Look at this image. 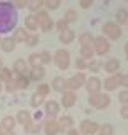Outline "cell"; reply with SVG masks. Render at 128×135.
<instances>
[{
    "instance_id": "6da1fadb",
    "label": "cell",
    "mask_w": 128,
    "mask_h": 135,
    "mask_svg": "<svg viewBox=\"0 0 128 135\" xmlns=\"http://www.w3.org/2000/svg\"><path fill=\"white\" fill-rule=\"evenodd\" d=\"M18 22V10L10 2L0 0V35L13 32Z\"/></svg>"
},
{
    "instance_id": "7a4b0ae2",
    "label": "cell",
    "mask_w": 128,
    "mask_h": 135,
    "mask_svg": "<svg viewBox=\"0 0 128 135\" xmlns=\"http://www.w3.org/2000/svg\"><path fill=\"white\" fill-rule=\"evenodd\" d=\"M111 103V98L108 97V93H91L88 95V105L96 108V110H105V108H108Z\"/></svg>"
},
{
    "instance_id": "3957f363",
    "label": "cell",
    "mask_w": 128,
    "mask_h": 135,
    "mask_svg": "<svg viewBox=\"0 0 128 135\" xmlns=\"http://www.w3.org/2000/svg\"><path fill=\"white\" fill-rule=\"evenodd\" d=\"M121 33H123V30L118 23H115L113 20H108V22H105L101 25V35L106 37L108 40H118L121 37Z\"/></svg>"
},
{
    "instance_id": "277c9868",
    "label": "cell",
    "mask_w": 128,
    "mask_h": 135,
    "mask_svg": "<svg viewBox=\"0 0 128 135\" xmlns=\"http://www.w3.org/2000/svg\"><path fill=\"white\" fill-rule=\"evenodd\" d=\"M35 18H37V22H38V28L42 30V32H52L53 27H55V22H53V18L50 17V13L47 12L45 8H42L40 12L35 13Z\"/></svg>"
},
{
    "instance_id": "5b68a950",
    "label": "cell",
    "mask_w": 128,
    "mask_h": 135,
    "mask_svg": "<svg viewBox=\"0 0 128 135\" xmlns=\"http://www.w3.org/2000/svg\"><path fill=\"white\" fill-rule=\"evenodd\" d=\"M53 62H55V65H57L60 70L70 69V64H71L70 52L66 50V49H58V50L53 54Z\"/></svg>"
},
{
    "instance_id": "8992f818",
    "label": "cell",
    "mask_w": 128,
    "mask_h": 135,
    "mask_svg": "<svg viewBox=\"0 0 128 135\" xmlns=\"http://www.w3.org/2000/svg\"><path fill=\"white\" fill-rule=\"evenodd\" d=\"M111 49V44H110V40L103 37V35H98V37H95V42H93V50H95V55H100V57H103L106 55L110 52Z\"/></svg>"
},
{
    "instance_id": "52a82bcc",
    "label": "cell",
    "mask_w": 128,
    "mask_h": 135,
    "mask_svg": "<svg viewBox=\"0 0 128 135\" xmlns=\"http://www.w3.org/2000/svg\"><path fill=\"white\" fill-rule=\"evenodd\" d=\"M121 79H123V74H121V72H116V74L106 77V79L101 82V87H103L106 92H113V90L118 89V87H121Z\"/></svg>"
},
{
    "instance_id": "ba28073f",
    "label": "cell",
    "mask_w": 128,
    "mask_h": 135,
    "mask_svg": "<svg viewBox=\"0 0 128 135\" xmlns=\"http://www.w3.org/2000/svg\"><path fill=\"white\" fill-rule=\"evenodd\" d=\"M85 82H86V75L83 74V72H76L73 77L66 79V90L76 92L78 89L85 87Z\"/></svg>"
},
{
    "instance_id": "9c48e42d",
    "label": "cell",
    "mask_w": 128,
    "mask_h": 135,
    "mask_svg": "<svg viewBox=\"0 0 128 135\" xmlns=\"http://www.w3.org/2000/svg\"><path fill=\"white\" fill-rule=\"evenodd\" d=\"M45 117L47 118H57L58 117V113H60V103L57 100H45Z\"/></svg>"
},
{
    "instance_id": "30bf717a",
    "label": "cell",
    "mask_w": 128,
    "mask_h": 135,
    "mask_svg": "<svg viewBox=\"0 0 128 135\" xmlns=\"http://www.w3.org/2000/svg\"><path fill=\"white\" fill-rule=\"evenodd\" d=\"M42 130L45 132V135H58L60 133L58 120L57 118H45V122L42 123Z\"/></svg>"
},
{
    "instance_id": "8fae6325",
    "label": "cell",
    "mask_w": 128,
    "mask_h": 135,
    "mask_svg": "<svg viewBox=\"0 0 128 135\" xmlns=\"http://www.w3.org/2000/svg\"><path fill=\"white\" fill-rule=\"evenodd\" d=\"M85 89H86V92H88V95L101 92V80H100L96 75L88 77V79H86V82H85Z\"/></svg>"
},
{
    "instance_id": "7c38bea8",
    "label": "cell",
    "mask_w": 128,
    "mask_h": 135,
    "mask_svg": "<svg viewBox=\"0 0 128 135\" xmlns=\"http://www.w3.org/2000/svg\"><path fill=\"white\" fill-rule=\"evenodd\" d=\"M98 123L93 122V120H83L80 123V128H78V132L81 135H95L96 132H98Z\"/></svg>"
},
{
    "instance_id": "4fadbf2b",
    "label": "cell",
    "mask_w": 128,
    "mask_h": 135,
    "mask_svg": "<svg viewBox=\"0 0 128 135\" xmlns=\"http://www.w3.org/2000/svg\"><path fill=\"white\" fill-rule=\"evenodd\" d=\"M45 74H47V72H45V67L43 65L30 67V69H28V79H30V82H42Z\"/></svg>"
},
{
    "instance_id": "5bb4252c",
    "label": "cell",
    "mask_w": 128,
    "mask_h": 135,
    "mask_svg": "<svg viewBox=\"0 0 128 135\" xmlns=\"http://www.w3.org/2000/svg\"><path fill=\"white\" fill-rule=\"evenodd\" d=\"M28 69H30V67L27 64V60H23V59H17L13 62V67H12L13 75H27Z\"/></svg>"
},
{
    "instance_id": "9a60e30c",
    "label": "cell",
    "mask_w": 128,
    "mask_h": 135,
    "mask_svg": "<svg viewBox=\"0 0 128 135\" xmlns=\"http://www.w3.org/2000/svg\"><path fill=\"white\" fill-rule=\"evenodd\" d=\"M76 103V92H71V90H65L62 93V107L65 108H70Z\"/></svg>"
},
{
    "instance_id": "2e32d148",
    "label": "cell",
    "mask_w": 128,
    "mask_h": 135,
    "mask_svg": "<svg viewBox=\"0 0 128 135\" xmlns=\"http://www.w3.org/2000/svg\"><path fill=\"white\" fill-rule=\"evenodd\" d=\"M120 60L118 59H108L103 64V70L106 72L108 75H113V74H116V72H120Z\"/></svg>"
},
{
    "instance_id": "e0dca14e",
    "label": "cell",
    "mask_w": 128,
    "mask_h": 135,
    "mask_svg": "<svg viewBox=\"0 0 128 135\" xmlns=\"http://www.w3.org/2000/svg\"><path fill=\"white\" fill-rule=\"evenodd\" d=\"M58 127H60V132H65L66 133V130H70L71 127H75V120H73V117L71 115H62L58 118Z\"/></svg>"
},
{
    "instance_id": "ac0fdd59",
    "label": "cell",
    "mask_w": 128,
    "mask_h": 135,
    "mask_svg": "<svg viewBox=\"0 0 128 135\" xmlns=\"http://www.w3.org/2000/svg\"><path fill=\"white\" fill-rule=\"evenodd\" d=\"M50 89L55 90V92L63 93V92L66 90V79H65V77H55V79L52 80V85H50Z\"/></svg>"
},
{
    "instance_id": "d6986e66",
    "label": "cell",
    "mask_w": 128,
    "mask_h": 135,
    "mask_svg": "<svg viewBox=\"0 0 128 135\" xmlns=\"http://www.w3.org/2000/svg\"><path fill=\"white\" fill-rule=\"evenodd\" d=\"M28 33H30V32H28L27 28H15L13 32H12V38H13L15 44H25V40H27Z\"/></svg>"
},
{
    "instance_id": "ffe728a7",
    "label": "cell",
    "mask_w": 128,
    "mask_h": 135,
    "mask_svg": "<svg viewBox=\"0 0 128 135\" xmlns=\"http://www.w3.org/2000/svg\"><path fill=\"white\" fill-rule=\"evenodd\" d=\"M25 28L32 33H35L38 30V22H37V18H35V13H28L27 17H25Z\"/></svg>"
},
{
    "instance_id": "44dd1931",
    "label": "cell",
    "mask_w": 128,
    "mask_h": 135,
    "mask_svg": "<svg viewBox=\"0 0 128 135\" xmlns=\"http://www.w3.org/2000/svg\"><path fill=\"white\" fill-rule=\"evenodd\" d=\"M78 42H80V47H93L95 35L91 32H83V33H80Z\"/></svg>"
},
{
    "instance_id": "7402d4cb",
    "label": "cell",
    "mask_w": 128,
    "mask_h": 135,
    "mask_svg": "<svg viewBox=\"0 0 128 135\" xmlns=\"http://www.w3.org/2000/svg\"><path fill=\"white\" fill-rule=\"evenodd\" d=\"M15 44L13 42V38L12 37H3L2 40H0V49H2L5 54H10V52H13L15 50Z\"/></svg>"
},
{
    "instance_id": "603a6c76",
    "label": "cell",
    "mask_w": 128,
    "mask_h": 135,
    "mask_svg": "<svg viewBox=\"0 0 128 135\" xmlns=\"http://www.w3.org/2000/svg\"><path fill=\"white\" fill-rule=\"evenodd\" d=\"M15 125H17V120H15V117L12 115H7L2 118V122H0V127L3 128V132H8V130H13Z\"/></svg>"
},
{
    "instance_id": "cb8c5ba5",
    "label": "cell",
    "mask_w": 128,
    "mask_h": 135,
    "mask_svg": "<svg viewBox=\"0 0 128 135\" xmlns=\"http://www.w3.org/2000/svg\"><path fill=\"white\" fill-rule=\"evenodd\" d=\"M113 22L118 23L120 27L125 25V23H128V10L126 8H118L116 13H115V20H113Z\"/></svg>"
},
{
    "instance_id": "d4e9b609",
    "label": "cell",
    "mask_w": 128,
    "mask_h": 135,
    "mask_svg": "<svg viewBox=\"0 0 128 135\" xmlns=\"http://www.w3.org/2000/svg\"><path fill=\"white\" fill-rule=\"evenodd\" d=\"M15 120H17V123H20V125H27V123L32 120V113L28 110H18L17 115H15Z\"/></svg>"
},
{
    "instance_id": "484cf974",
    "label": "cell",
    "mask_w": 128,
    "mask_h": 135,
    "mask_svg": "<svg viewBox=\"0 0 128 135\" xmlns=\"http://www.w3.org/2000/svg\"><path fill=\"white\" fill-rule=\"evenodd\" d=\"M58 38H60V42H62V44L68 45V44H71L75 40V32L71 28H66V30H63V32L58 35Z\"/></svg>"
},
{
    "instance_id": "4316f807",
    "label": "cell",
    "mask_w": 128,
    "mask_h": 135,
    "mask_svg": "<svg viewBox=\"0 0 128 135\" xmlns=\"http://www.w3.org/2000/svg\"><path fill=\"white\" fill-rule=\"evenodd\" d=\"M13 79H15V82H17L18 90H25V89H28V85H30L28 74H27V75H13Z\"/></svg>"
},
{
    "instance_id": "83f0119b",
    "label": "cell",
    "mask_w": 128,
    "mask_h": 135,
    "mask_svg": "<svg viewBox=\"0 0 128 135\" xmlns=\"http://www.w3.org/2000/svg\"><path fill=\"white\" fill-rule=\"evenodd\" d=\"M25 128V132L30 133V135H37L40 130H42V123H38V122H33V120H30L27 125H23Z\"/></svg>"
},
{
    "instance_id": "f1b7e54d",
    "label": "cell",
    "mask_w": 128,
    "mask_h": 135,
    "mask_svg": "<svg viewBox=\"0 0 128 135\" xmlns=\"http://www.w3.org/2000/svg\"><path fill=\"white\" fill-rule=\"evenodd\" d=\"M27 8L30 10V13H37L43 8V0H28Z\"/></svg>"
},
{
    "instance_id": "f546056e",
    "label": "cell",
    "mask_w": 128,
    "mask_h": 135,
    "mask_svg": "<svg viewBox=\"0 0 128 135\" xmlns=\"http://www.w3.org/2000/svg\"><path fill=\"white\" fill-rule=\"evenodd\" d=\"M12 79H13V70L8 69V67H2V69H0V82H2V84H7V82L12 80Z\"/></svg>"
},
{
    "instance_id": "4dcf8cb0",
    "label": "cell",
    "mask_w": 128,
    "mask_h": 135,
    "mask_svg": "<svg viewBox=\"0 0 128 135\" xmlns=\"http://www.w3.org/2000/svg\"><path fill=\"white\" fill-rule=\"evenodd\" d=\"M80 57H81V59H85L86 62H90L95 57L93 47H80Z\"/></svg>"
},
{
    "instance_id": "1f68e13d",
    "label": "cell",
    "mask_w": 128,
    "mask_h": 135,
    "mask_svg": "<svg viewBox=\"0 0 128 135\" xmlns=\"http://www.w3.org/2000/svg\"><path fill=\"white\" fill-rule=\"evenodd\" d=\"M43 103H45V98L42 95H38L37 92L30 97V107H32V108H38V107H42Z\"/></svg>"
},
{
    "instance_id": "d6a6232c",
    "label": "cell",
    "mask_w": 128,
    "mask_h": 135,
    "mask_svg": "<svg viewBox=\"0 0 128 135\" xmlns=\"http://www.w3.org/2000/svg\"><path fill=\"white\" fill-rule=\"evenodd\" d=\"M62 18H65V20H66V23L70 25V23L76 22V18H78V13L75 12V8H68V10L65 12V15H63Z\"/></svg>"
},
{
    "instance_id": "836d02e7",
    "label": "cell",
    "mask_w": 128,
    "mask_h": 135,
    "mask_svg": "<svg viewBox=\"0 0 128 135\" xmlns=\"http://www.w3.org/2000/svg\"><path fill=\"white\" fill-rule=\"evenodd\" d=\"M28 67H38L42 65V59H40V52L38 54H30L28 55V60H27Z\"/></svg>"
},
{
    "instance_id": "e575fe53",
    "label": "cell",
    "mask_w": 128,
    "mask_h": 135,
    "mask_svg": "<svg viewBox=\"0 0 128 135\" xmlns=\"http://www.w3.org/2000/svg\"><path fill=\"white\" fill-rule=\"evenodd\" d=\"M115 132V128L111 123H101V127H98V135H113Z\"/></svg>"
},
{
    "instance_id": "d590c367",
    "label": "cell",
    "mask_w": 128,
    "mask_h": 135,
    "mask_svg": "<svg viewBox=\"0 0 128 135\" xmlns=\"http://www.w3.org/2000/svg\"><path fill=\"white\" fill-rule=\"evenodd\" d=\"M101 67H103L101 60L91 59V60L88 62V69H86V70H90V72H93V74H96V72H100V70H101Z\"/></svg>"
},
{
    "instance_id": "8d00e7d4",
    "label": "cell",
    "mask_w": 128,
    "mask_h": 135,
    "mask_svg": "<svg viewBox=\"0 0 128 135\" xmlns=\"http://www.w3.org/2000/svg\"><path fill=\"white\" fill-rule=\"evenodd\" d=\"M62 3V0H43V7L47 8V12H52V10H57Z\"/></svg>"
},
{
    "instance_id": "74e56055",
    "label": "cell",
    "mask_w": 128,
    "mask_h": 135,
    "mask_svg": "<svg viewBox=\"0 0 128 135\" xmlns=\"http://www.w3.org/2000/svg\"><path fill=\"white\" fill-rule=\"evenodd\" d=\"M40 59H42V65H50L53 62V55L50 54L48 50H43V52H40Z\"/></svg>"
},
{
    "instance_id": "f35d334b",
    "label": "cell",
    "mask_w": 128,
    "mask_h": 135,
    "mask_svg": "<svg viewBox=\"0 0 128 135\" xmlns=\"http://www.w3.org/2000/svg\"><path fill=\"white\" fill-rule=\"evenodd\" d=\"M50 85L48 84H38V87H37V93L38 95H42L43 98H47L48 97V93H50Z\"/></svg>"
},
{
    "instance_id": "ab89813d",
    "label": "cell",
    "mask_w": 128,
    "mask_h": 135,
    "mask_svg": "<svg viewBox=\"0 0 128 135\" xmlns=\"http://www.w3.org/2000/svg\"><path fill=\"white\" fill-rule=\"evenodd\" d=\"M38 42H40V38H38V35H37V33H28L27 40H25V44H27L28 47H35V45H38Z\"/></svg>"
},
{
    "instance_id": "60d3db41",
    "label": "cell",
    "mask_w": 128,
    "mask_h": 135,
    "mask_svg": "<svg viewBox=\"0 0 128 135\" xmlns=\"http://www.w3.org/2000/svg\"><path fill=\"white\" fill-rule=\"evenodd\" d=\"M75 67L78 70H86L88 69V62H86L85 59H81V57H76L75 59Z\"/></svg>"
},
{
    "instance_id": "b9f144b4",
    "label": "cell",
    "mask_w": 128,
    "mask_h": 135,
    "mask_svg": "<svg viewBox=\"0 0 128 135\" xmlns=\"http://www.w3.org/2000/svg\"><path fill=\"white\" fill-rule=\"evenodd\" d=\"M55 28H57V30H58V32H60V33H62V32H63V30H66V28H70V25H68V23H66V20H65V18H60V20H58V22H55Z\"/></svg>"
},
{
    "instance_id": "7bdbcfd3",
    "label": "cell",
    "mask_w": 128,
    "mask_h": 135,
    "mask_svg": "<svg viewBox=\"0 0 128 135\" xmlns=\"http://www.w3.org/2000/svg\"><path fill=\"white\" fill-rule=\"evenodd\" d=\"M3 87H5V90L7 92H17L18 90V87H17V82H15V79H12V80H8L7 84H3Z\"/></svg>"
},
{
    "instance_id": "ee69618b",
    "label": "cell",
    "mask_w": 128,
    "mask_h": 135,
    "mask_svg": "<svg viewBox=\"0 0 128 135\" xmlns=\"http://www.w3.org/2000/svg\"><path fill=\"white\" fill-rule=\"evenodd\" d=\"M27 2H28V0H10V3H12L17 10H23V8H27Z\"/></svg>"
},
{
    "instance_id": "f6af8a7d",
    "label": "cell",
    "mask_w": 128,
    "mask_h": 135,
    "mask_svg": "<svg viewBox=\"0 0 128 135\" xmlns=\"http://www.w3.org/2000/svg\"><path fill=\"white\" fill-rule=\"evenodd\" d=\"M118 100L121 102V105H128V89H123L118 93Z\"/></svg>"
},
{
    "instance_id": "bcb514c9",
    "label": "cell",
    "mask_w": 128,
    "mask_h": 135,
    "mask_svg": "<svg viewBox=\"0 0 128 135\" xmlns=\"http://www.w3.org/2000/svg\"><path fill=\"white\" fill-rule=\"evenodd\" d=\"M95 0H78V3H80V7L81 8H90L91 5H93Z\"/></svg>"
},
{
    "instance_id": "7dc6e473",
    "label": "cell",
    "mask_w": 128,
    "mask_h": 135,
    "mask_svg": "<svg viewBox=\"0 0 128 135\" xmlns=\"http://www.w3.org/2000/svg\"><path fill=\"white\" fill-rule=\"evenodd\" d=\"M120 115H121V118L128 120V105H121V108H120Z\"/></svg>"
},
{
    "instance_id": "c3c4849f",
    "label": "cell",
    "mask_w": 128,
    "mask_h": 135,
    "mask_svg": "<svg viewBox=\"0 0 128 135\" xmlns=\"http://www.w3.org/2000/svg\"><path fill=\"white\" fill-rule=\"evenodd\" d=\"M43 115H45V113L43 112H40V110H35V115L32 117V118H35V122H42V118H43Z\"/></svg>"
},
{
    "instance_id": "681fc988",
    "label": "cell",
    "mask_w": 128,
    "mask_h": 135,
    "mask_svg": "<svg viewBox=\"0 0 128 135\" xmlns=\"http://www.w3.org/2000/svg\"><path fill=\"white\" fill-rule=\"evenodd\" d=\"M121 87L128 89V74H123V79H121Z\"/></svg>"
},
{
    "instance_id": "f907efd6",
    "label": "cell",
    "mask_w": 128,
    "mask_h": 135,
    "mask_svg": "<svg viewBox=\"0 0 128 135\" xmlns=\"http://www.w3.org/2000/svg\"><path fill=\"white\" fill-rule=\"evenodd\" d=\"M66 135H80V132H78V128L71 127L70 130H66Z\"/></svg>"
},
{
    "instance_id": "816d5d0a",
    "label": "cell",
    "mask_w": 128,
    "mask_h": 135,
    "mask_svg": "<svg viewBox=\"0 0 128 135\" xmlns=\"http://www.w3.org/2000/svg\"><path fill=\"white\" fill-rule=\"evenodd\" d=\"M123 52H125V57H126V60H128V42L123 45Z\"/></svg>"
},
{
    "instance_id": "f5cc1de1",
    "label": "cell",
    "mask_w": 128,
    "mask_h": 135,
    "mask_svg": "<svg viewBox=\"0 0 128 135\" xmlns=\"http://www.w3.org/2000/svg\"><path fill=\"white\" fill-rule=\"evenodd\" d=\"M3 135H17L13 130H8V132H3Z\"/></svg>"
},
{
    "instance_id": "db71d44e",
    "label": "cell",
    "mask_w": 128,
    "mask_h": 135,
    "mask_svg": "<svg viewBox=\"0 0 128 135\" xmlns=\"http://www.w3.org/2000/svg\"><path fill=\"white\" fill-rule=\"evenodd\" d=\"M2 89H3V84H2V82H0V92H2Z\"/></svg>"
},
{
    "instance_id": "11a10c76",
    "label": "cell",
    "mask_w": 128,
    "mask_h": 135,
    "mask_svg": "<svg viewBox=\"0 0 128 135\" xmlns=\"http://www.w3.org/2000/svg\"><path fill=\"white\" fill-rule=\"evenodd\" d=\"M2 67H3V62H2V59H0V69H2Z\"/></svg>"
},
{
    "instance_id": "9f6ffc18",
    "label": "cell",
    "mask_w": 128,
    "mask_h": 135,
    "mask_svg": "<svg viewBox=\"0 0 128 135\" xmlns=\"http://www.w3.org/2000/svg\"><path fill=\"white\" fill-rule=\"evenodd\" d=\"M0 135H3V128L2 127H0Z\"/></svg>"
},
{
    "instance_id": "6f0895ef",
    "label": "cell",
    "mask_w": 128,
    "mask_h": 135,
    "mask_svg": "<svg viewBox=\"0 0 128 135\" xmlns=\"http://www.w3.org/2000/svg\"><path fill=\"white\" fill-rule=\"evenodd\" d=\"M0 40H2V37H0Z\"/></svg>"
},
{
    "instance_id": "680465c9",
    "label": "cell",
    "mask_w": 128,
    "mask_h": 135,
    "mask_svg": "<svg viewBox=\"0 0 128 135\" xmlns=\"http://www.w3.org/2000/svg\"><path fill=\"white\" fill-rule=\"evenodd\" d=\"M126 2H128V0H126Z\"/></svg>"
},
{
    "instance_id": "91938a15",
    "label": "cell",
    "mask_w": 128,
    "mask_h": 135,
    "mask_svg": "<svg viewBox=\"0 0 128 135\" xmlns=\"http://www.w3.org/2000/svg\"><path fill=\"white\" fill-rule=\"evenodd\" d=\"M80 135H81V133H80Z\"/></svg>"
},
{
    "instance_id": "94428289",
    "label": "cell",
    "mask_w": 128,
    "mask_h": 135,
    "mask_svg": "<svg viewBox=\"0 0 128 135\" xmlns=\"http://www.w3.org/2000/svg\"><path fill=\"white\" fill-rule=\"evenodd\" d=\"M126 25H128V23H126Z\"/></svg>"
}]
</instances>
